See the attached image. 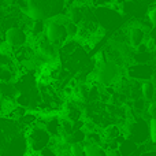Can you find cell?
<instances>
[{"instance_id": "e0dca14e", "label": "cell", "mask_w": 156, "mask_h": 156, "mask_svg": "<svg viewBox=\"0 0 156 156\" xmlns=\"http://www.w3.org/2000/svg\"><path fill=\"white\" fill-rule=\"evenodd\" d=\"M148 19L151 21V23L154 25V26H156V4L154 5V7L149 8V11H148Z\"/></svg>"}, {"instance_id": "4fadbf2b", "label": "cell", "mask_w": 156, "mask_h": 156, "mask_svg": "<svg viewBox=\"0 0 156 156\" xmlns=\"http://www.w3.org/2000/svg\"><path fill=\"white\" fill-rule=\"evenodd\" d=\"M78 30H80L78 25L73 23V22H70V21L66 23V32H67L69 38H73V37H76V36H78Z\"/></svg>"}, {"instance_id": "8992f818", "label": "cell", "mask_w": 156, "mask_h": 156, "mask_svg": "<svg viewBox=\"0 0 156 156\" xmlns=\"http://www.w3.org/2000/svg\"><path fill=\"white\" fill-rule=\"evenodd\" d=\"M126 74L133 81L145 82V81H152L155 70L152 67V65H137V63H133V65H129L126 67Z\"/></svg>"}, {"instance_id": "3957f363", "label": "cell", "mask_w": 156, "mask_h": 156, "mask_svg": "<svg viewBox=\"0 0 156 156\" xmlns=\"http://www.w3.org/2000/svg\"><path fill=\"white\" fill-rule=\"evenodd\" d=\"M126 138L133 143H144L149 137V122L144 118H136L134 121L127 122L123 129Z\"/></svg>"}, {"instance_id": "5b68a950", "label": "cell", "mask_w": 156, "mask_h": 156, "mask_svg": "<svg viewBox=\"0 0 156 156\" xmlns=\"http://www.w3.org/2000/svg\"><path fill=\"white\" fill-rule=\"evenodd\" d=\"M51 144V136L44 127H33L27 136V145L30 151L34 154H40Z\"/></svg>"}, {"instance_id": "2e32d148", "label": "cell", "mask_w": 156, "mask_h": 156, "mask_svg": "<svg viewBox=\"0 0 156 156\" xmlns=\"http://www.w3.org/2000/svg\"><path fill=\"white\" fill-rule=\"evenodd\" d=\"M147 114L151 116V119H156V101H152L147 107Z\"/></svg>"}, {"instance_id": "ba28073f", "label": "cell", "mask_w": 156, "mask_h": 156, "mask_svg": "<svg viewBox=\"0 0 156 156\" xmlns=\"http://www.w3.org/2000/svg\"><path fill=\"white\" fill-rule=\"evenodd\" d=\"M126 36H127V43L132 47L133 49H137L140 45H143L148 38H147V32L140 27L137 23H133L129 29L126 30Z\"/></svg>"}, {"instance_id": "7c38bea8", "label": "cell", "mask_w": 156, "mask_h": 156, "mask_svg": "<svg viewBox=\"0 0 156 156\" xmlns=\"http://www.w3.org/2000/svg\"><path fill=\"white\" fill-rule=\"evenodd\" d=\"M136 149H137V144L126 138L123 143L119 144L118 151H119V154H121V156H130V155H133V152H134Z\"/></svg>"}, {"instance_id": "9a60e30c", "label": "cell", "mask_w": 156, "mask_h": 156, "mask_svg": "<svg viewBox=\"0 0 156 156\" xmlns=\"http://www.w3.org/2000/svg\"><path fill=\"white\" fill-rule=\"evenodd\" d=\"M149 138L154 144H156V119L149 121Z\"/></svg>"}, {"instance_id": "5bb4252c", "label": "cell", "mask_w": 156, "mask_h": 156, "mask_svg": "<svg viewBox=\"0 0 156 156\" xmlns=\"http://www.w3.org/2000/svg\"><path fill=\"white\" fill-rule=\"evenodd\" d=\"M70 155L71 156H85L82 144H73L70 145Z\"/></svg>"}, {"instance_id": "8fae6325", "label": "cell", "mask_w": 156, "mask_h": 156, "mask_svg": "<svg viewBox=\"0 0 156 156\" xmlns=\"http://www.w3.org/2000/svg\"><path fill=\"white\" fill-rule=\"evenodd\" d=\"M83 152H85V156H107V152L104 151L103 147L89 143L83 144Z\"/></svg>"}, {"instance_id": "7a4b0ae2", "label": "cell", "mask_w": 156, "mask_h": 156, "mask_svg": "<svg viewBox=\"0 0 156 156\" xmlns=\"http://www.w3.org/2000/svg\"><path fill=\"white\" fill-rule=\"evenodd\" d=\"M126 71L123 66L118 65L111 60H105L101 65L96 66L94 70V82L97 85H101L104 88L108 86H116L122 80V74Z\"/></svg>"}, {"instance_id": "52a82bcc", "label": "cell", "mask_w": 156, "mask_h": 156, "mask_svg": "<svg viewBox=\"0 0 156 156\" xmlns=\"http://www.w3.org/2000/svg\"><path fill=\"white\" fill-rule=\"evenodd\" d=\"M4 41L8 47H12V48H15V49L21 48V47L26 45L27 34L21 27H10L4 34Z\"/></svg>"}, {"instance_id": "30bf717a", "label": "cell", "mask_w": 156, "mask_h": 156, "mask_svg": "<svg viewBox=\"0 0 156 156\" xmlns=\"http://www.w3.org/2000/svg\"><path fill=\"white\" fill-rule=\"evenodd\" d=\"M121 134H122V130L118 125H108V126L104 129V132H103L101 136H103L104 143H112V141L118 140Z\"/></svg>"}, {"instance_id": "277c9868", "label": "cell", "mask_w": 156, "mask_h": 156, "mask_svg": "<svg viewBox=\"0 0 156 156\" xmlns=\"http://www.w3.org/2000/svg\"><path fill=\"white\" fill-rule=\"evenodd\" d=\"M44 37H45L47 41H49L52 45L59 48L60 45L66 44V41H67V38H69L67 32H66V25L59 23V22L54 21V19L45 22Z\"/></svg>"}, {"instance_id": "ac0fdd59", "label": "cell", "mask_w": 156, "mask_h": 156, "mask_svg": "<svg viewBox=\"0 0 156 156\" xmlns=\"http://www.w3.org/2000/svg\"><path fill=\"white\" fill-rule=\"evenodd\" d=\"M138 156H156V152L155 151H148V152H144V154H141Z\"/></svg>"}, {"instance_id": "9c48e42d", "label": "cell", "mask_w": 156, "mask_h": 156, "mask_svg": "<svg viewBox=\"0 0 156 156\" xmlns=\"http://www.w3.org/2000/svg\"><path fill=\"white\" fill-rule=\"evenodd\" d=\"M141 96L147 103L156 101V83L152 81L141 82Z\"/></svg>"}, {"instance_id": "6da1fadb", "label": "cell", "mask_w": 156, "mask_h": 156, "mask_svg": "<svg viewBox=\"0 0 156 156\" xmlns=\"http://www.w3.org/2000/svg\"><path fill=\"white\" fill-rule=\"evenodd\" d=\"M66 0H26L25 14L32 22H48L62 15Z\"/></svg>"}]
</instances>
